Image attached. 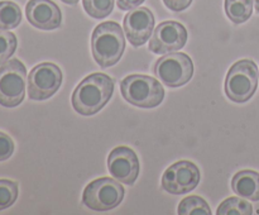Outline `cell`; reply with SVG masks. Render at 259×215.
<instances>
[{"mask_svg": "<svg viewBox=\"0 0 259 215\" xmlns=\"http://www.w3.org/2000/svg\"><path fill=\"white\" fill-rule=\"evenodd\" d=\"M164 5L174 12H182L191 5L192 0H163Z\"/></svg>", "mask_w": 259, "mask_h": 215, "instance_id": "obj_23", "label": "cell"}, {"mask_svg": "<svg viewBox=\"0 0 259 215\" xmlns=\"http://www.w3.org/2000/svg\"><path fill=\"white\" fill-rule=\"evenodd\" d=\"M114 93V80L105 73L86 76L72 94V106L81 115H94L108 104Z\"/></svg>", "mask_w": 259, "mask_h": 215, "instance_id": "obj_1", "label": "cell"}, {"mask_svg": "<svg viewBox=\"0 0 259 215\" xmlns=\"http://www.w3.org/2000/svg\"><path fill=\"white\" fill-rule=\"evenodd\" d=\"M139 159L136 152L126 146H119L108 157V169L114 179L125 185H133L139 175Z\"/></svg>", "mask_w": 259, "mask_h": 215, "instance_id": "obj_11", "label": "cell"}, {"mask_svg": "<svg viewBox=\"0 0 259 215\" xmlns=\"http://www.w3.org/2000/svg\"><path fill=\"white\" fill-rule=\"evenodd\" d=\"M124 32L133 47H141L151 38L154 28L153 13L148 8L132 9L124 17Z\"/></svg>", "mask_w": 259, "mask_h": 215, "instance_id": "obj_12", "label": "cell"}, {"mask_svg": "<svg viewBox=\"0 0 259 215\" xmlns=\"http://www.w3.org/2000/svg\"><path fill=\"white\" fill-rule=\"evenodd\" d=\"M218 215H250L253 206L247 200L239 197H228L218 207Z\"/></svg>", "mask_w": 259, "mask_h": 215, "instance_id": "obj_17", "label": "cell"}, {"mask_svg": "<svg viewBox=\"0 0 259 215\" xmlns=\"http://www.w3.org/2000/svg\"><path fill=\"white\" fill-rule=\"evenodd\" d=\"M187 42V30L181 23L167 20L154 29L149 42V51L156 55L176 52L185 47Z\"/></svg>", "mask_w": 259, "mask_h": 215, "instance_id": "obj_10", "label": "cell"}, {"mask_svg": "<svg viewBox=\"0 0 259 215\" xmlns=\"http://www.w3.org/2000/svg\"><path fill=\"white\" fill-rule=\"evenodd\" d=\"M25 66L17 58L8 60L0 67V105L18 106L25 95Z\"/></svg>", "mask_w": 259, "mask_h": 215, "instance_id": "obj_6", "label": "cell"}, {"mask_svg": "<svg viewBox=\"0 0 259 215\" xmlns=\"http://www.w3.org/2000/svg\"><path fill=\"white\" fill-rule=\"evenodd\" d=\"M154 73L168 88H180L191 80L194 63L186 53L172 52L157 61Z\"/></svg>", "mask_w": 259, "mask_h": 215, "instance_id": "obj_7", "label": "cell"}, {"mask_svg": "<svg viewBox=\"0 0 259 215\" xmlns=\"http://www.w3.org/2000/svg\"><path fill=\"white\" fill-rule=\"evenodd\" d=\"M124 199V187L110 177L94 180L83 190L82 202L94 211L115 209Z\"/></svg>", "mask_w": 259, "mask_h": 215, "instance_id": "obj_5", "label": "cell"}, {"mask_svg": "<svg viewBox=\"0 0 259 215\" xmlns=\"http://www.w3.org/2000/svg\"><path fill=\"white\" fill-rule=\"evenodd\" d=\"M18 40L14 33L0 30V66L4 65L17 50Z\"/></svg>", "mask_w": 259, "mask_h": 215, "instance_id": "obj_20", "label": "cell"}, {"mask_svg": "<svg viewBox=\"0 0 259 215\" xmlns=\"http://www.w3.org/2000/svg\"><path fill=\"white\" fill-rule=\"evenodd\" d=\"M61 2H63L65 4H68V5H75L77 4L78 0H61Z\"/></svg>", "mask_w": 259, "mask_h": 215, "instance_id": "obj_25", "label": "cell"}, {"mask_svg": "<svg viewBox=\"0 0 259 215\" xmlns=\"http://www.w3.org/2000/svg\"><path fill=\"white\" fill-rule=\"evenodd\" d=\"M62 85V72L55 63L43 62L33 67L28 76V95L32 100H47Z\"/></svg>", "mask_w": 259, "mask_h": 215, "instance_id": "obj_8", "label": "cell"}, {"mask_svg": "<svg viewBox=\"0 0 259 215\" xmlns=\"http://www.w3.org/2000/svg\"><path fill=\"white\" fill-rule=\"evenodd\" d=\"M91 48L96 63L108 68L119 62L125 50L123 29L116 22H104L96 25L91 37Z\"/></svg>", "mask_w": 259, "mask_h": 215, "instance_id": "obj_2", "label": "cell"}, {"mask_svg": "<svg viewBox=\"0 0 259 215\" xmlns=\"http://www.w3.org/2000/svg\"><path fill=\"white\" fill-rule=\"evenodd\" d=\"M258 85V67L252 60L235 62L225 78V94L234 103H245L254 95Z\"/></svg>", "mask_w": 259, "mask_h": 215, "instance_id": "obj_4", "label": "cell"}, {"mask_svg": "<svg viewBox=\"0 0 259 215\" xmlns=\"http://www.w3.org/2000/svg\"><path fill=\"white\" fill-rule=\"evenodd\" d=\"M255 2V9H257V12L259 13V0H254Z\"/></svg>", "mask_w": 259, "mask_h": 215, "instance_id": "obj_26", "label": "cell"}, {"mask_svg": "<svg viewBox=\"0 0 259 215\" xmlns=\"http://www.w3.org/2000/svg\"><path fill=\"white\" fill-rule=\"evenodd\" d=\"M232 189L243 199L259 201V174L250 169L238 172L232 180Z\"/></svg>", "mask_w": 259, "mask_h": 215, "instance_id": "obj_14", "label": "cell"}, {"mask_svg": "<svg viewBox=\"0 0 259 215\" xmlns=\"http://www.w3.org/2000/svg\"><path fill=\"white\" fill-rule=\"evenodd\" d=\"M82 4L85 12L95 19L106 18L114 9V0H82Z\"/></svg>", "mask_w": 259, "mask_h": 215, "instance_id": "obj_19", "label": "cell"}, {"mask_svg": "<svg viewBox=\"0 0 259 215\" xmlns=\"http://www.w3.org/2000/svg\"><path fill=\"white\" fill-rule=\"evenodd\" d=\"M201 174L199 167L190 161H180L169 166L162 176V187L172 195H184L196 189Z\"/></svg>", "mask_w": 259, "mask_h": 215, "instance_id": "obj_9", "label": "cell"}, {"mask_svg": "<svg viewBox=\"0 0 259 215\" xmlns=\"http://www.w3.org/2000/svg\"><path fill=\"white\" fill-rule=\"evenodd\" d=\"M18 197V184L10 180H0V211L12 206Z\"/></svg>", "mask_w": 259, "mask_h": 215, "instance_id": "obj_21", "label": "cell"}, {"mask_svg": "<svg viewBox=\"0 0 259 215\" xmlns=\"http://www.w3.org/2000/svg\"><path fill=\"white\" fill-rule=\"evenodd\" d=\"M143 3L144 0H116V4H118V8L120 10L136 9Z\"/></svg>", "mask_w": 259, "mask_h": 215, "instance_id": "obj_24", "label": "cell"}, {"mask_svg": "<svg viewBox=\"0 0 259 215\" xmlns=\"http://www.w3.org/2000/svg\"><path fill=\"white\" fill-rule=\"evenodd\" d=\"M123 98L138 108L152 109L164 99V89L158 80L147 75H129L120 82Z\"/></svg>", "mask_w": 259, "mask_h": 215, "instance_id": "obj_3", "label": "cell"}, {"mask_svg": "<svg viewBox=\"0 0 259 215\" xmlns=\"http://www.w3.org/2000/svg\"><path fill=\"white\" fill-rule=\"evenodd\" d=\"M25 15L33 27L42 30L57 29L62 23L60 8L52 0H29Z\"/></svg>", "mask_w": 259, "mask_h": 215, "instance_id": "obj_13", "label": "cell"}, {"mask_svg": "<svg viewBox=\"0 0 259 215\" xmlns=\"http://www.w3.org/2000/svg\"><path fill=\"white\" fill-rule=\"evenodd\" d=\"M225 13L235 24L247 22L253 13V0H225Z\"/></svg>", "mask_w": 259, "mask_h": 215, "instance_id": "obj_15", "label": "cell"}, {"mask_svg": "<svg viewBox=\"0 0 259 215\" xmlns=\"http://www.w3.org/2000/svg\"><path fill=\"white\" fill-rule=\"evenodd\" d=\"M14 152V142L8 134L0 132V162L10 158Z\"/></svg>", "mask_w": 259, "mask_h": 215, "instance_id": "obj_22", "label": "cell"}, {"mask_svg": "<svg viewBox=\"0 0 259 215\" xmlns=\"http://www.w3.org/2000/svg\"><path fill=\"white\" fill-rule=\"evenodd\" d=\"M177 212L180 215H211V210L207 202L196 195L185 197L180 202Z\"/></svg>", "mask_w": 259, "mask_h": 215, "instance_id": "obj_18", "label": "cell"}, {"mask_svg": "<svg viewBox=\"0 0 259 215\" xmlns=\"http://www.w3.org/2000/svg\"><path fill=\"white\" fill-rule=\"evenodd\" d=\"M22 22V10L13 2H0V30L17 28Z\"/></svg>", "mask_w": 259, "mask_h": 215, "instance_id": "obj_16", "label": "cell"}]
</instances>
